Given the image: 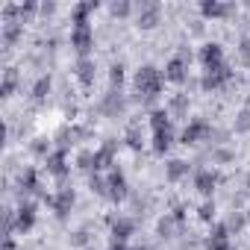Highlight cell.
Instances as JSON below:
<instances>
[{
  "instance_id": "cell-1",
  "label": "cell",
  "mask_w": 250,
  "mask_h": 250,
  "mask_svg": "<svg viewBox=\"0 0 250 250\" xmlns=\"http://www.w3.org/2000/svg\"><path fill=\"white\" fill-rule=\"evenodd\" d=\"M136 88H139L142 97H156V94L162 91V74H159L153 65L139 68V74H136Z\"/></svg>"
},
{
  "instance_id": "cell-2",
  "label": "cell",
  "mask_w": 250,
  "mask_h": 250,
  "mask_svg": "<svg viewBox=\"0 0 250 250\" xmlns=\"http://www.w3.org/2000/svg\"><path fill=\"white\" fill-rule=\"evenodd\" d=\"M91 44H94V33H91V27H88V24H80V27H74V30H71V47H77L83 56L91 50Z\"/></svg>"
},
{
  "instance_id": "cell-3",
  "label": "cell",
  "mask_w": 250,
  "mask_h": 250,
  "mask_svg": "<svg viewBox=\"0 0 250 250\" xmlns=\"http://www.w3.org/2000/svg\"><path fill=\"white\" fill-rule=\"evenodd\" d=\"M200 59H203V65H206V71H218V68H224V50H221V44H206L203 50H200Z\"/></svg>"
},
{
  "instance_id": "cell-4",
  "label": "cell",
  "mask_w": 250,
  "mask_h": 250,
  "mask_svg": "<svg viewBox=\"0 0 250 250\" xmlns=\"http://www.w3.org/2000/svg\"><path fill=\"white\" fill-rule=\"evenodd\" d=\"M156 24H159V6L156 3H142V9H139V27L150 30Z\"/></svg>"
},
{
  "instance_id": "cell-5",
  "label": "cell",
  "mask_w": 250,
  "mask_h": 250,
  "mask_svg": "<svg viewBox=\"0 0 250 250\" xmlns=\"http://www.w3.org/2000/svg\"><path fill=\"white\" fill-rule=\"evenodd\" d=\"M109 197L112 200H124V197H127V180H124L121 171L109 174Z\"/></svg>"
},
{
  "instance_id": "cell-6",
  "label": "cell",
  "mask_w": 250,
  "mask_h": 250,
  "mask_svg": "<svg viewBox=\"0 0 250 250\" xmlns=\"http://www.w3.org/2000/svg\"><path fill=\"white\" fill-rule=\"evenodd\" d=\"M203 136H209V124L194 121L191 127H186V133H183V145H194V142H197V139H203Z\"/></svg>"
},
{
  "instance_id": "cell-7",
  "label": "cell",
  "mask_w": 250,
  "mask_h": 250,
  "mask_svg": "<svg viewBox=\"0 0 250 250\" xmlns=\"http://www.w3.org/2000/svg\"><path fill=\"white\" fill-rule=\"evenodd\" d=\"M165 80H171V83H183V80H186V59H183V56H177V59L168 62Z\"/></svg>"
},
{
  "instance_id": "cell-8",
  "label": "cell",
  "mask_w": 250,
  "mask_h": 250,
  "mask_svg": "<svg viewBox=\"0 0 250 250\" xmlns=\"http://www.w3.org/2000/svg\"><path fill=\"white\" fill-rule=\"evenodd\" d=\"M194 188H197L200 194H212V191H215V174H212V171H200V174L194 177Z\"/></svg>"
},
{
  "instance_id": "cell-9",
  "label": "cell",
  "mask_w": 250,
  "mask_h": 250,
  "mask_svg": "<svg viewBox=\"0 0 250 250\" xmlns=\"http://www.w3.org/2000/svg\"><path fill=\"white\" fill-rule=\"evenodd\" d=\"M33 224H36V206H21L18 209V229L21 232H27V229H33Z\"/></svg>"
},
{
  "instance_id": "cell-10",
  "label": "cell",
  "mask_w": 250,
  "mask_h": 250,
  "mask_svg": "<svg viewBox=\"0 0 250 250\" xmlns=\"http://www.w3.org/2000/svg\"><path fill=\"white\" fill-rule=\"evenodd\" d=\"M77 80H80L83 85H91V83H94V62H91V59H80V65H77Z\"/></svg>"
},
{
  "instance_id": "cell-11",
  "label": "cell",
  "mask_w": 250,
  "mask_h": 250,
  "mask_svg": "<svg viewBox=\"0 0 250 250\" xmlns=\"http://www.w3.org/2000/svg\"><path fill=\"white\" fill-rule=\"evenodd\" d=\"M130 232H133V221H115V227H112V241L115 244H121L124 238H130Z\"/></svg>"
},
{
  "instance_id": "cell-12",
  "label": "cell",
  "mask_w": 250,
  "mask_h": 250,
  "mask_svg": "<svg viewBox=\"0 0 250 250\" xmlns=\"http://www.w3.org/2000/svg\"><path fill=\"white\" fill-rule=\"evenodd\" d=\"M50 203H53V209H56L59 215H65V212H68V209L74 206V191H68V188H65V191H62L59 197H53Z\"/></svg>"
},
{
  "instance_id": "cell-13",
  "label": "cell",
  "mask_w": 250,
  "mask_h": 250,
  "mask_svg": "<svg viewBox=\"0 0 250 250\" xmlns=\"http://www.w3.org/2000/svg\"><path fill=\"white\" fill-rule=\"evenodd\" d=\"M171 139H174V136H171V127H168V130H159V133L153 136V150H156V153H165V150L171 147Z\"/></svg>"
},
{
  "instance_id": "cell-14",
  "label": "cell",
  "mask_w": 250,
  "mask_h": 250,
  "mask_svg": "<svg viewBox=\"0 0 250 250\" xmlns=\"http://www.w3.org/2000/svg\"><path fill=\"white\" fill-rule=\"evenodd\" d=\"M47 171H50V174H56V177H62V174H65V153H62V150L47 156Z\"/></svg>"
},
{
  "instance_id": "cell-15",
  "label": "cell",
  "mask_w": 250,
  "mask_h": 250,
  "mask_svg": "<svg viewBox=\"0 0 250 250\" xmlns=\"http://www.w3.org/2000/svg\"><path fill=\"white\" fill-rule=\"evenodd\" d=\"M200 9H203V15H206V18H221V15H227V12H229V6L215 3V0H206V3H203Z\"/></svg>"
},
{
  "instance_id": "cell-16",
  "label": "cell",
  "mask_w": 250,
  "mask_h": 250,
  "mask_svg": "<svg viewBox=\"0 0 250 250\" xmlns=\"http://www.w3.org/2000/svg\"><path fill=\"white\" fill-rule=\"evenodd\" d=\"M109 159H112V147H103V150H97V153L91 156V162H94V171L106 168V165H109Z\"/></svg>"
},
{
  "instance_id": "cell-17",
  "label": "cell",
  "mask_w": 250,
  "mask_h": 250,
  "mask_svg": "<svg viewBox=\"0 0 250 250\" xmlns=\"http://www.w3.org/2000/svg\"><path fill=\"white\" fill-rule=\"evenodd\" d=\"M186 171H188V165H186L183 159H174V162H168V177H171V180H180Z\"/></svg>"
},
{
  "instance_id": "cell-18",
  "label": "cell",
  "mask_w": 250,
  "mask_h": 250,
  "mask_svg": "<svg viewBox=\"0 0 250 250\" xmlns=\"http://www.w3.org/2000/svg\"><path fill=\"white\" fill-rule=\"evenodd\" d=\"M15 83H18V74L15 71H6V77H3V97H9L15 91Z\"/></svg>"
},
{
  "instance_id": "cell-19",
  "label": "cell",
  "mask_w": 250,
  "mask_h": 250,
  "mask_svg": "<svg viewBox=\"0 0 250 250\" xmlns=\"http://www.w3.org/2000/svg\"><path fill=\"white\" fill-rule=\"evenodd\" d=\"M171 124H168V115L165 112H153V133H159V130H168Z\"/></svg>"
},
{
  "instance_id": "cell-20",
  "label": "cell",
  "mask_w": 250,
  "mask_h": 250,
  "mask_svg": "<svg viewBox=\"0 0 250 250\" xmlns=\"http://www.w3.org/2000/svg\"><path fill=\"white\" fill-rule=\"evenodd\" d=\"M47 91H50V77H42V80L36 83V88H33V94H36V97H44Z\"/></svg>"
},
{
  "instance_id": "cell-21",
  "label": "cell",
  "mask_w": 250,
  "mask_h": 250,
  "mask_svg": "<svg viewBox=\"0 0 250 250\" xmlns=\"http://www.w3.org/2000/svg\"><path fill=\"white\" fill-rule=\"evenodd\" d=\"M3 36H6V44H12V42L21 36V27H18V24H6V33H3Z\"/></svg>"
},
{
  "instance_id": "cell-22",
  "label": "cell",
  "mask_w": 250,
  "mask_h": 250,
  "mask_svg": "<svg viewBox=\"0 0 250 250\" xmlns=\"http://www.w3.org/2000/svg\"><path fill=\"white\" fill-rule=\"evenodd\" d=\"M21 186L33 191V188H36V171H24V174H21Z\"/></svg>"
},
{
  "instance_id": "cell-23",
  "label": "cell",
  "mask_w": 250,
  "mask_h": 250,
  "mask_svg": "<svg viewBox=\"0 0 250 250\" xmlns=\"http://www.w3.org/2000/svg\"><path fill=\"white\" fill-rule=\"evenodd\" d=\"M112 15L127 18V15H130V3H112Z\"/></svg>"
},
{
  "instance_id": "cell-24",
  "label": "cell",
  "mask_w": 250,
  "mask_h": 250,
  "mask_svg": "<svg viewBox=\"0 0 250 250\" xmlns=\"http://www.w3.org/2000/svg\"><path fill=\"white\" fill-rule=\"evenodd\" d=\"M112 85H121V80H124V65H112Z\"/></svg>"
},
{
  "instance_id": "cell-25",
  "label": "cell",
  "mask_w": 250,
  "mask_h": 250,
  "mask_svg": "<svg viewBox=\"0 0 250 250\" xmlns=\"http://www.w3.org/2000/svg\"><path fill=\"white\" fill-rule=\"evenodd\" d=\"M200 218H203V221H212V218H215V206H212V203H203V206H200Z\"/></svg>"
},
{
  "instance_id": "cell-26",
  "label": "cell",
  "mask_w": 250,
  "mask_h": 250,
  "mask_svg": "<svg viewBox=\"0 0 250 250\" xmlns=\"http://www.w3.org/2000/svg\"><path fill=\"white\" fill-rule=\"evenodd\" d=\"M241 56H244V59H250V42H244V44H241Z\"/></svg>"
},
{
  "instance_id": "cell-27",
  "label": "cell",
  "mask_w": 250,
  "mask_h": 250,
  "mask_svg": "<svg viewBox=\"0 0 250 250\" xmlns=\"http://www.w3.org/2000/svg\"><path fill=\"white\" fill-rule=\"evenodd\" d=\"M3 250H15V241H12V235H6V244H3Z\"/></svg>"
},
{
  "instance_id": "cell-28",
  "label": "cell",
  "mask_w": 250,
  "mask_h": 250,
  "mask_svg": "<svg viewBox=\"0 0 250 250\" xmlns=\"http://www.w3.org/2000/svg\"><path fill=\"white\" fill-rule=\"evenodd\" d=\"M247 188H250V183H247Z\"/></svg>"
}]
</instances>
